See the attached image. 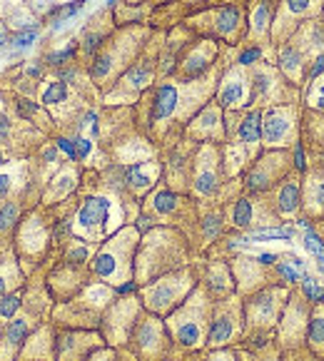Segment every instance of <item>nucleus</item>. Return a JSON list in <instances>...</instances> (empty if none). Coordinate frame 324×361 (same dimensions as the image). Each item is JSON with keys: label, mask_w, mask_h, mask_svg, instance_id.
<instances>
[{"label": "nucleus", "mask_w": 324, "mask_h": 361, "mask_svg": "<svg viewBox=\"0 0 324 361\" xmlns=\"http://www.w3.org/2000/svg\"><path fill=\"white\" fill-rule=\"evenodd\" d=\"M187 262V242L165 227H150L140 235L135 252V284H150L153 279L170 274Z\"/></svg>", "instance_id": "1"}, {"label": "nucleus", "mask_w": 324, "mask_h": 361, "mask_svg": "<svg viewBox=\"0 0 324 361\" xmlns=\"http://www.w3.org/2000/svg\"><path fill=\"white\" fill-rule=\"evenodd\" d=\"M289 292H292L289 286L272 284L242 299V311H245V336H242V342H245V347L254 349L267 344L269 339H277L274 329H277L282 309H285L287 299H289Z\"/></svg>", "instance_id": "2"}, {"label": "nucleus", "mask_w": 324, "mask_h": 361, "mask_svg": "<svg viewBox=\"0 0 324 361\" xmlns=\"http://www.w3.org/2000/svg\"><path fill=\"white\" fill-rule=\"evenodd\" d=\"M212 319V297L207 294L202 284L195 286V292L184 299L178 309L167 314L165 324L170 331L175 347L184 351H195V349L207 344V326Z\"/></svg>", "instance_id": "3"}, {"label": "nucleus", "mask_w": 324, "mask_h": 361, "mask_svg": "<svg viewBox=\"0 0 324 361\" xmlns=\"http://www.w3.org/2000/svg\"><path fill=\"white\" fill-rule=\"evenodd\" d=\"M137 244H140V229L137 227H127L122 232L113 237V240L100 247L93 260H90V272L95 274L97 279H102L105 284L113 286H125L133 284L135 277V252H137Z\"/></svg>", "instance_id": "4"}, {"label": "nucleus", "mask_w": 324, "mask_h": 361, "mask_svg": "<svg viewBox=\"0 0 324 361\" xmlns=\"http://www.w3.org/2000/svg\"><path fill=\"white\" fill-rule=\"evenodd\" d=\"M198 286V279L192 274V269L180 266L175 272L162 274V277L153 279L150 284H145L140 289V302L145 306V311L155 314V317L165 319L167 314L178 309L184 299L190 297Z\"/></svg>", "instance_id": "5"}, {"label": "nucleus", "mask_w": 324, "mask_h": 361, "mask_svg": "<svg viewBox=\"0 0 324 361\" xmlns=\"http://www.w3.org/2000/svg\"><path fill=\"white\" fill-rule=\"evenodd\" d=\"M225 219H227L229 227L242 229V232H249V229L257 232V229H269L282 224L269 192H262V195L240 192L235 199H229L227 209H225Z\"/></svg>", "instance_id": "6"}, {"label": "nucleus", "mask_w": 324, "mask_h": 361, "mask_svg": "<svg viewBox=\"0 0 324 361\" xmlns=\"http://www.w3.org/2000/svg\"><path fill=\"white\" fill-rule=\"evenodd\" d=\"M302 102L262 110V150H294L299 145Z\"/></svg>", "instance_id": "7"}, {"label": "nucleus", "mask_w": 324, "mask_h": 361, "mask_svg": "<svg viewBox=\"0 0 324 361\" xmlns=\"http://www.w3.org/2000/svg\"><path fill=\"white\" fill-rule=\"evenodd\" d=\"M292 170H294L292 150H262L260 157L247 167L245 177H242V190L249 192V195L269 192Z\"/></svg>", "instance_id": "8"}, {"label": "nucleus", "mask_w": 324, "mask_h": 361, "mask_svg": "<svg viewBox=\"0 0 324 361\" xmlns=\"http://www.w3.org/2000/svg\"><path fill=\"white\" fill-rule=\"evenodd\" d=\"M220 304L212 309L210 326H207V344L210 349H227L245 336V311L242 297L232 294L227 299H217Z\"/></svg>", "instance_id": "9"}, {"label": "nucleus", "mask_w": 324, "mask_h": 361, "mask_svg": "<svg viewBox=\"0 0 324 361\" xmlns=\"http://www.w3.org/2000/svg\"><path fill=\"white\" fill-rule=\"evenodd\" d=\"M172 344L175 342L167 331V324L150 311H142V317L137 319L133 336H130V347L140 356V361H165Z\"/></svg>", "instance_id": "10"}, {"label": "nucleus", "mask_w": 324, "mask_h": 361, "mask_svg": "<svg viewBox=\"0 0 324 361\" xmlns=\"http://www.w3.org/2000/svg\"><path fill=\"white\" fill-rule=\"evenodd\" d=\"M309 314H312V304L307 302V297L294 286L289 292L285 309H282V317L277 322V342H280L282 351L287 349H297L305 347L307 342V326H309Z\"/></svg>", "instance_id": "11"}, {"label": "nucleus", "mask_w": 324, "mask_h": 361, "mask_svg": "<svg viewBox=\"0 0 324 361\" xmlns=\"http://www.w3.org/2000/svg\"><path fill=\"white\" fill-rule=\"evenodd\" d=\"M324 0H280L272 20V43L282 45L307 20L322 18Z\"/></svg>", "instance_id": "12"}, {"label": "nucleus", "mask_w": 324, "mask_h": 361, "mask_svg": "<svg viewBox=\"0 0 324 361\" xmlns=\"http://www.w3.org/2000/svg\"><path fill=\"white\" fill-rule=\"evenodd\" d=\"M115 199L110 195L88 197L75 215V229L85 240H100L115 229Z\"/></svg>", "instance_id": "13"}, {"label": "nucleus", "mask_w": 324, "mask_h": 361, "mask_svg": "<svg viewBox=\"0 0 324 361\" xmlns=\"http://www.w3.org/2000/svg\"><path fill=\"white\" fill-rule=\"evenodd\" d=\"M142 302H137L135 297H120L115 299V304L108 306L105 317H102V331H105V339L110 344H125L130 342V336L135 331V324L142 317Z\"/></svg>", "instance_id": "14"}, {"label": "nucleus", "mask_w": 324, "mask_h": 361, "mask_svg": "<svg viewBox=\"0 0 324 361\" xmlns=\"http://www.w3.org/2000/svg\"><path fill=\"white\" fill-rule=\"evenodd\" d=\"M324 217V162L307 157L302 172V219L299 222H319Z\"/></svg>", "instance_id": "15"}, {"label": "nucleus", "mask_w": 324, "mask_h": 361, "mask_svg": "<svg viewBox=\"0 0 324 361\" xmlns=\"http://www.w3.org/2000/svg\"><path fill=\"white\" fill-rule=\"evenodd\" d=\"M232 274H235V286H237V297H249V294L260 292L265 286L280 284L277 279V269L269 264H262L257 257H237L235 266H232Z\"/></svg>", "instance_id": "16"}, {"label": "nucleus", "mask_w": 324, "mask_h": 361, "mask_svg": "<svg viewBox=\"0 0 324 361\" xmlns=\"http://www.w3.org/2000/svg\"><path fill=\"white\" fill-rule=\"evenodd\" d=\"M155 72H158V57L147 55L142 60H137V63H133L120 75L117 85L110 90L108 100H135L140 92H145L150 88V83L155 80Z\"/></svg>", "instance_id": "17"}, {"label": "nucleus", "mask_w": 324, "mask_h": 361, "mask_svg": "<svg viewBox=\"0 0 324 361\" xmlns=\"http://www.w3.org/2000/svg\"><path fill=\"white\" fill-rule=\"evenodd\" d=\"M252 97V77H249V68L237 63L235 68L227 70V75L220 80L217 88V105L222 110H240L249 105Z\"/></svg>", "instance_id": "18"}, {"label": "nucleus", "mask_w": 324, "mask_h": 361, "mask_svg": "<svg viewBox=\"0 0 324 361\" xmlns=\"http://www.w3.org/2000/svg\"><path fill=\"white\" fill-rule=\"evenodd\" d=\"M217 60V43L215 40H198L195 45L184 48V55L180 57L178 68L172 75H178L182 83L200 80L212 70V63Z\"/></svg>", "instance_id": "19"}, {"label": "nucleus", "mask_w": 324, "mask_h": 361, "mask_svg": "<svg viewBox=\"0 0 324 361\" xmlns=\"http://www.w3.org/2000/svg\"><path fill=\"white\" fill-rule=\"evenodd\" d=\"M269 195L282 222L302 219V172L292 170L274 190H269Z\"/></svg>", "instance_id": "20"}, {"label": "nucleus", "mask_w": 324, "mask_h": 361, "mask_svg": "<svg viewBox=\"0 0 324 361\" xmlns=\"http://www.w3.org/2000/svg\"><path fill=\"white\" fill-rule=\"evenodd\" d=\"M200 20H204L202 26L207 28L215 38L229 40V43H235L242 35V30H245V10H242V6H237V3H227V6L202 15Z\"/></svg>", "instance_id": "21"}, {"label": "nucleus", "mask_w": 324, "mask_h": 361, "mask_svg": "<svg viewBox=\"0 0 324 361\" xmlns=\"http://www.w3.org/2000/svg\"><path fill=\"white\" fill-rule=\"evenodd\" d=\"M187 137L190 139H202V142H222L227 137L225 133V120H222V108L212 102L204 105L190 122H187Z\"/></svg>", "instance_id": "22"}, {"label": "nucleus", "mask_w": 324, "mask_h": 361, "mask_svg": "<svg viewBox=\"0 0 324 361\" xmlns=\"http://www.w3.org/2000/svg\"><path fill=\"white\" fill-rule=\"evenodd\" d=\"M235 115V110H229ZM237 122H225V133L232 137V142H242V145H257L262 147V110L252 108L245 113L235 115Z\"/></svg>", "instance_id": "23"}, {"label": "nucleus", "mask_w": 324, "mask_h": 361, "mask_svg": "<svg viewBox=\"0 0 324 361\" xmlns=\"http://www.w3.org/2000/svg\"><path fill=\"white\" fill-rule=\"evenodd\" d=\"M274 10H277V0H252L247 15V30L249 38L254 40L252 45H265L272 43V20Z\"/></svg>", "instance_id": "24"}, {"label": "nucleus", "mask_w": 324, "mask_h": 361, "mask_svg": "<svg viewBox=\"0 0 324 361\" xmlns=\"http://www.w3.org/2000/svg\"><path fill=\"white\" fill-rule=\"evenodd\" d=\"M299 145L307 155L324 150V113L322 110L302 108V127H299Z\"/></svg>", "instance_id": "25"}, {"label": "nucleus", "mask_w": 324, "mask_h": 361, "mask_svg": "<svg viewBox=\"0 0 324 361\" xmlns=\"http://www.w3.org/2000/svg\"><path fill=\"white\" fill-rule=\"evenodd\" d=\"M202 286L207 289L212 299H227L232 294H237L235 286V274L225 262H212L207 264V272H204Z\"/></svg>", "instance_id": "26"}, {"label": "nucleus", "mask_w": 324, "mask_h": 361, "mask_svg": "<svg viewBox=\"0 0 324 361\" xmlns=\"http://www.w3.org/2000/svg\"><path fill=\"white\" fill-rule=\"evenodd\" d=\"M160 177V162H133L122 170V182L135 192V195H145L155 187Z\"/></svg>", "instance_id": "27"}, {"label": "nucleus", "mask_w": 324, "mask_h": 361, "mask_svg": "<svg viewBox=\"0 0 324 361\" xmlns=\"http://www.w3.org/2000/svg\"><path fill=\"white\" fill-rule=\"evenodd\" d=\"M277 269V279H280L282 286H299V282L312 272V262H307L305 257H299L294 252H280V260L274 264Z\"/></svg>", "instance_id": "28"}, {"label": "nucleus", "mask_w": 324, "mask_h": 361, "mask_svg": "<svg viewBox=\"0 0 324 361\" xmlns=\"http://www.w3.org/2000/svg\"><path fill=\"white\" fill-rule=\"evenodd\" d=\"M97 344H100V336L97 334H75V331H68V334L63 336L60 351H63V359L85 361Z\"/></svg>", "instance_id": "29"}, {"label": "nucleus", "mask_w": 324, "mask_h": 361, "mask_svg": "<svg viewBox=\"0 0 324 361\" xmlns=\"http://www.w3.org/2000/svg\"><path fill=\"white\" fill-rule=\"evenodd\" d=\"M305 347L309 349V351H314L319 359H324V304H314V306H312Z\"/></svg>", "instance_id": "30"}, {"label": "nucleus", "mask_w": 324, "mask_h": 361, "mask_svg": "<svg viewBox=\"0 0 324 361\" xmlns=\"http://www.w3.org/2000/svg\"><path fill=\"white\" fill-rule=\"evenodd\" d=\"M227 229V219H225L222 209H207L200 219V237H202V244H212L220 237L225 235Z\"/></svg>", "instance_id": "31"}, {"label": "nucleus", "mask_w": 324, "mask_h": 361, "mask_svg": "<svg viewBox=\"0 0 324 361\" xmlns=\"http://www.w3.org/2000/svg\"><path fill=\"white\" fill-rule=\"evenodd\" d=\"M299 227L305 229L302 232V244H305V249L307 252L312 254V272H317L319 277H324V242H322V237L312 229V224L309 222H297Z\"/></svg>", "instance_id": "32"}, {"label": "nucleus", "mask_w": 324, "mask_h": 361, "mask_svg": "<svg viewBox=\"0 0 324 361\" xmlns=\"http://www.w3.org/2000/svg\"><path fill=\"white\" fill-rule=\"evenodd\" d=\"M302 108L324 113V75L314 77L302 88Z\"/></svg>", "instance_id": "33"}, {"label": "nucleus", "mask_w": 324, "mask_h": 361, "mask_svg": "<svg viewBox=\"0 0 324 361\" xmlns=\"http://www.w3.org/2000/svg\"><path fill=\"white\" fill-rule=\"evenodd\" d=\"M297 289L305 294L307 302H309L312 306H314V304H324V277H319L317 272L307 274V277L299 282Z\"/></svg>", "instance_id": "34"}, {"label": "nucleus", "mask_w": 324, "mask_h": 361, "mask_svg": "<svg viewBox=\"0 0 324 361\" xmlns=\"http://www.w3.org/2000/svg\"><path fill=\"white\" fill-rule=\"evenodd\" d=\"M90 260H93V252H90V247L85 244V242H75V244H70V247H68V254H65V262L73 266H85Z\"/></svg>", "instance_id": "35"}, {"label": "nucleus", "mask_w": 324, "mask_h": 361, "mask_svg": "<svg viewBox=\"0 0 324 361\" xmlns=\"http://www.w3.org/2000/svg\"><path fill=\"white\" fill-rule=\"evenodd\" d=\"M65 100H68V85H65L63 80H55V83H50L45 88V92H43L45 105H60V102H65Z\"/></svg>", "instance_id": "36"}, {"label": "nucleus", "mask_w": 324, "mask_h": 361, "mask_svg": "<svg viewBox=\"0 0 324 361\" xmlns=\"http://www.w3.org/2000/svg\"><path fill=\"white\" fill-rule=\"evenodd\" d=\"M282 361H324L319 359L314 351H309L307 347H297V349H287L282 351Z\"/></svg>", "instance_id": "37"}, {"label": "nucleus", "mask_w": 324, "mask_h": 361, "mask_svg": "<svg viewBox=\"0 0 324 361\" xmlns=\"http://www.w3.org/2000/svg\"><path fill=\"white\" fill-rule=\"evenodd\" d=\"M28 336V322H23V319H18V322L10 324V329H8V342L13 344H20L23 339Z\"/></svg>", "instance_id": "38"}, {"label": "nucleus", "mask_w": 324, "mask_h": 361, "mask_svg": "<svg viewBox=\"0 0 324 361\" xmlns=\"http://www.w3.org/2000/svg\"><path fill=\"white\" fill-rule=\"evenodd\" d=\"M204 361H240L237 359V351L232 349H210V354L204 356Z\"/></svg>", "instance_id": "39"}, {"label": "nucleus", "mask_w": 324, "mask_h": 361, "mask_svg": "<svg viewBox=\"0 0 324 361\" xmlns=\"http://www.w3.org/2000/svg\"><path fill=\"white\" fill-rule=\"evenodd\" d=\"M15 217H18V207L15 204H6V207L0 209V229L13 227Z\"/></svg>", "instance_id": "40"}, {"label": "nucleus", "mask_w": 324, "mask_h": 361, "mask_svg": "<svg viewBox=\"0 0 324 361\" xmlns=\"http://www.w3.org/2000/svg\"><path fill=\"white\" fill-rule=\"evenodd\" d=\"M18 306H20V297H18V294H13V297H6V299H3V304H0V314H3V317H13L15 311H18Z\"/></svg>", "instance_id": "41"}, {"label": "nucleus", "mask_w": 324, "mask_h": 361, "mask_svg": "<svg viewBox=\"0 0 324 361\" xmlns=\"http://www.w3.org/2000/svg\"><path fill=\"white\" fill-rule=\"evenodd\" d=\"M35 35H38V30H35V28H30V30H20L18 35L13 38V43L18 45V48H26V45H30L32 40H35Z\"/></svg>", "instance_id": "42"}, {"label": "nucleus", "mask_w": 324, "mask_h": 361, "mask_svg": "<svg viewBox=\"0 0 324 361\" xmlns=\"http://www.w3.org/2000/svg\"><path fill=\"white\" fill-rule=\"evenodd\" d=\"M57 147H60V150H63L65 155H68V157L73 159V162H75L77 159V150H75V139H68V137H60L57 139Z\"/></svg>", "instance_id": "43"}, {"label": "nucleus", "mask_w": 324, "mask_h": 361, "mask_svg": "<svg viewBox=\"0 0 324 361\" xmlns=\"http://www.w3.org/2000/svg\"><path fill=\"white\" fill-rule=\"evenodd\" d=\"M75 150H77V159L88 157L90 150H93V142H90L88 137H77V139H75Z\"/></svg>", "instance_id": "44"}, {"label": "nucleus", "mask_w": 324, "mask_h": 361, "mask_svg": "<svg viewBox=\"0 0 324 361\" xmlns=\"http://www.w3.org/2000/svg\"><path fill=\"white\" fill-rule=\"evenodd\" d=\"M73 48H68V50H60V52H53V55H48V63H53V65H63L65 60H70L73 57Z\"/></svg>", "instance_id": "45"}, {"label": "nucleus", "mask_w": 324, "mask_h": 361, "mask_svg": "<svg viewBox=\"0 0 324 361\" xmlns=\"http://www.w3.org/2000/svg\"><path fill=\"white\" fill-rule=\"evenodd\" d=\"M85 361H115V354L110 349H102V351H95L93 356H88Z\"/></svg>", "instance_id": "46"}, {"label": "nucleus", "mask_w": 324, "mask_h": 361, "mask_svg": "<svg viewBox=\"0 0 324 361\" xmlns=\"http://www.w3.org/2000/svg\"><path fill=\"white\" fill-rule=\"evenodd\" d=\"M18 110H20V115H35L38 113V105H35V102H28V100H20Z\"/></svg>", "instance_id": "47"}, {"label": "nucleus", "mask_w": 324, "mask_h": 361, "mask_svg": "<svg viewBox=\"0 0 324 361\" xmlns=\"http://www.w3.org/2000/svg\"><path fill=\"white\" fill-rule=\"evenodd\" d=\"M8 190H10V177L0 175V197H8Z\"/></svg>", "instance_id": "48"}, {"label": "nucleus", "mask_w": 324, "mask_h": 361, "mask_svg": "<svg viewBox=\"0 0 324 361\" xmlns=\"http://www.w3.org/2000/svg\"><path fill=\"white\" fill-rule=\"evenodd\" d=\"M0 139H8V117H0Z\"/></svg>", "instance_id": "49"}, {"label": "nucleus", "mask_w": 324, "mask_h": 361, "mask_svg": "<svg viewBox=\"0 0 324 361\" xmlns=\"http://www.w3.org/2000/svg\"><path fill=\"white\" fill-rule=\"evenodd\" d=\"M312 229H314V232H317V235L322 237V242H324V219H319V222L312 224Z\"/></svg>", "instance_id": "50"}, {"label": "nucleus", "mask_w": 324, "mask_h": 361, "mask_svg": "<svg viewBox=\"0 0 324 361\" xmlns=\"http://www.w3.org/2000/svg\"><path fill=\"white\" fill-rule=\"evenodd\" d=\"M0 45H8V35H6V28L0 23Z\"/></svg>", "instance_id": "51"}, {"label": "nucleus", "mask_w": 324, "mask_h": 361, "mask_svg": "<svg viewBox=\"0 0 324 361\" xmlns=\"http://www.w3.org/2000/svg\"><path fill=\"white\" fill-rule=\"evenodd\" d=\"M115 361H135V359H117V356H115Z\"/></svg>", "instance_id": "52"}, {"label": "nucleus", "mask_w": 324, "mask_h": 361, "mask_svg": "<svg viewBox=\"0 0 324 361\" xmlns=\"http://www.w3.org/2000/svg\"><path fill=\"white\" fill-rule=\"evenodd\" d=\"M3 286H6V284H3V279H0V294H3Z\"/></svg>", "instance_id": "53"}, {"label": "nucleus", "mask_w": 324, "mask_h": 361, "mask_svg": "<svg viewBox=\"0 0 324 361\" xmlns=\"http://www.w3.org/2000/svg\"><path fill=\"white\" fill-rule=\"evenodd\" d=\"M0 165H3V155H0Z\"/></svg>", "instance_id": "54"}, {"label": "nucleus", "mask_w": 324, "mask_h": 361, "mask_svg": "<svg viewBox=\"0 0 324 361\" xmlns=\"http://www.w3.org/2000/svg\"><path fill=\"white\" fill-rule=\"evenodd\" d=\"M322 23H324V10H322Z\"/></svg>", "instance_id": "55"}, {"label": "nucleus", "mask_w": 324, "mask_h": 361, "mask_svg": "<svg viewBox=\"0 0 324 361\" xmlns=\"http://www.w3.org/2000/svg\"><path fill=\"white\" fill-rule=\"evenodd\" d=\"M277 3H280V0H277Z\"/></svg>", "instance_id": "56"}, {"label": "nucleus", "mask_w": 324, "mask_h": 361, "mask_svg": "<svg viewBox=\"0 0 324 361\" xmlns=\"http://www.w3.org/2000/svg\"><path fill=\"white\" fill-rule=\"evenodd\" d=\"M322 219H324V217H322Z\"/></svg>", "instance_id": "57"}]
</instances>
